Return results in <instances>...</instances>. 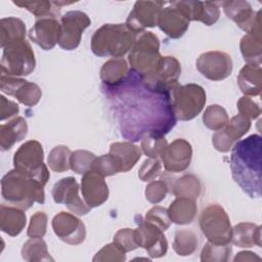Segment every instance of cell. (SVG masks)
Listing matches in <instances>:
<instances>
[{
    "instance_id": "2e32d148",
    "label": "cell",
    "mask_w": 262,
    "mask_h": 262,
    "mask_svg": "<svg viewBox=\"0 0 262 262\" xmlns=\"http://www.w3.org/2000/svg\"><path fill=\"white\" fill-rule=\"evenodd\" d=\"M251 128V120L238 114L228 120L227 124L217 130L212 136L214 147L221 152L229 151L233 144L238 141Z\"/></svg>"
},
{
    "instance_id": "74e56055",
    "label": "cell",
    "mask_w": 262,
    "mask_h": 262,
    "mask_svg": "<svg viewBox=\"0 0 262 262\" xmlns=\"http://www.w3.org/2000/svg\"><path fill=\"white\" fill-rule=\"evenodd\" d=\"M72 151L66 145H57L49 152L47 162L50 169L57 173H62L71 169L70 159Z\"/></svg>"
},
{
    "instance_id": "d590c367",
    "label": "cell",
    "mask_w": 262,
    "mask_h": 262,
    "mask_svg": "<svg viewBox=\"0 0 262 262\" xmlns=\"http://www.w3.org/2000/svg\"><path fill=\"white\" fill-rule=\"evenodd\" d=\"M198 235L189 229H180L175 232L173 249L179 256H189L198 249Z\"/></svg>"
},
{
    "instance_id": "bcb514c9",
    "label": "cell",
    "mask_w": 262,
    "mask_h": 262,
    "mask_svg": "<svg viewBox=\"0 0 262 262\" xmlns=\"http://www.w3.org/2000/svg\"><path fill=\"white\" fill-rule=\"evenodd\" d=\"M144 220L157 225L163 231L167 230L171 224V220L168 215V210L161 206H155L154 208H151L146 213Z\"/></svg>"
},
{
    "instance_id": "7dc6e473",
    "label": "cell",
    "mask_w": 262,
    "mask_h": 262,
    "mask_svg": "<svg viewBox=\"0 0 262 262\" xmlns=\"http://www.w3.org/2000/svg\"><path fill=\"white\" fill-rule=\"evenodd\" d=\"M47 215L43 211L36 212L32 217L27 234L30 237H43L46 233Z\"/></svg>"
},
{
    "instance_id": "60d3db41",
    "label": "cell",
    "mask_w": 262,
    "mask_h": 262,
    "mask_svg": "<svg viewBox=\"0 0 262 262\" xmlns=\"http://www.w3.org/2000/svg\"><path fill=\"white\" fill-rule=\"evenodd\" d=\"M95 159L96 157L94 154L88 150L78 149L73 151L71 155L70 167L77 174H85L91 170Z\"/></svg>"
},
{
    "instance_id": "277c9868",
    "label": "cell",
    "mask_w": 262,
    "mask_h": 262,
    "mask_svg": "<svg viewBox=\"0 0 262 262\" xmlns=\"http://www.w3.org/2000/svg\"><path fill=\"white\" fill-rule=\"evenodd\" d=\"M137 34L126 24H105L91 38V50L97 56L119 58L131 50Z\"/></svg>"
},
{
    "instance_id": "5b68a950",
    "label": "cell",
    "mask_w": 262,
    "mask_h": 262,
    "mask_svg": "<svg viewBox=\"0 0 262 262\" xmlns=\"http://www.w3.org/2000/svg\"><path fill=\"white\" fill-rule=\"evenodd\" d=\"M159 49L160 40L156 34L146 31L137 34L128 55L131 69L142 76L150 74L162 56Z\"/></svg>"
},
{
    "instance_id": "5bb4252c",
    "label": "cell",
    "mask_w": 262,
    "mask_h": 262,
    "mask_svg": "<svg viewBox=\"0 0 262 262\" xmlns=\"http://www.w3.org/2000/svg\"><path fill=\"white\" fill-rule=\"evenodd\" d=\"M52 198L56 204H64L68 209L79 216L86 215L91 208L79 196V184L74 177L58 180L52 188Z\"/></svg>"
},
{
    "instance_id": "8d00e7d4",
    "label": "cell",
    "mask_w": 262,
    "mask_h": 262,
    "mask_svg": "<svg viewBox=\"0 0 262 262\" xmlns=\"http://www.w3.org/2000/svg\"><path fill=\"white\" fill-rule=\"evenodd\" d=\"M13 4L26 8L32 12L37 19L43 17H55L59 13L60 7H58L54 2L50 1H13Z\"/></svg>"
},
{
    "instance_id": "9a60e30c",
    "label": "cell",
    "mask_w": 262,
    "mask_h": 262,
    "mask_svg": "<svg viewBox=\"0 0 262 262\" xmlns=\"http://www.w3.org/2000/svg\"><path fill=\"white\" fill-rule=\"evenodd\" d=\"M167 4L163 1H137L126 20L127 27L136 34L158 25L161 10Z\"/></svg>"
},
{
    "instance_id": "7c38bea8",
    "label": "cell",
    "mask_w": 262,
    "mask_h": 262,
    "mask_svg": "<svg viewBox=\"0 0 262 262\" xmlns=\"http://www.w3.org/2000/svg\"><path fill=\"white\" fill-rule=\"evenodd\" d=\"M136 222L138 227L135 229V238L138 247L145 249L151 258L165 256L168 250V242L164 231L141 217Z\"/></svg>"
},
{
    "instance_id": "f1b7e54d",
    "label": "cell",
    "mask_w": 262,
    "mask_h": 262,
    "mask_svg": "<svg viewBox=\"0 0 262 262\" xmlns=\"http://www.w3.org/2000/svg\"><path fill=\"white\" fill-rule=\"evenodd\" d=\"M167 210L171 222L178 225H185L194 220L198 207L194 200L187 198H176L170 204Z\"/></svg>"
},
{
    "instance_id": "816d5d0a",
    "label": "cell",
    "mask_w": 262,
    "mask_h": 262,
    "mask_svg": "<svg viewBox=\"0 0 262 262\" xmlns=\"http://www.w3.org/2000/svg\"><path fill=\"white\" fill-rule=\"evenodd\" d=\"M0 98H1V113H0L1 121L18 114V111H19L18 105L14 101H11L5 98L3 95H1Z\"/></svg>"
},
{
    "instance_id": "cb8c5ba5",
    "label": "cell",
    "mask_w": 262,
    "mask_h": 262,
    "mask_svg": "<svg viewBox=\"0 0 262 262\" xmlns=\"http://www.w3.org/2000/svg\"><path fill=\"white\" fill-rule=\"evenodd\" d=\"M162 179L166 182L169 191L176 198H187L195 201L201 194V181L192 174H184L179 178H173L170 174L164 173Z\"/></svg>"
},
{
    "instance_id": "ba28073f",
    "label": "cell",
    "mask_w": 262,
    "mask_h": 262,
    "mask_svg": "<svg viewBox=\"0 0 262 262\" xmlns=\"http://www.w3.org/2000/svg\"><path fill=\"white\" fill-rule=\"evenodd\" d=\"M44 151L42 144L37 140L25 142L15 151L13 157L14 168L25 172L42 183L46 184L50 178L49 171L43 163Z\"/></svg>"
},
{
    "instance_id": "f907efd6",
    "label": "cell",
    "mask_w": 262,
    "mask_h": 262,
    "mask_svg": "<svg viewBox=\"0 0 262 262\" xmlns=\"http://www.w3.org/2000/svg\"><path fill=\"white\" fill-rule=\"evenodd\" d=\"M237 110L238 113L245 117H247L248 119H257L260 114H261V110L259 107V105L249 96H243L238 99L237 103Z\"/></svg>"
},
{
    "instance_id": "603a6c76",
    "label": "cell",
    "mask_w": 262,
    "mask_h": 262,
    "mask_svg": "<svg viewBox=\"0 0 262 262\" xmlns=\"http://www.w3.org/2000/svg\"><path fill=\"white\" fill-rule=\"evenodd\" d=\"M180 74V63L174 56H161L154 71L143 78L151 85L169 87L178 83Z\"/></svg>"
},
{
    "instance_id": "7a4b0ae2",
    "label": "cell",
    "mask_w": 262,
    "mask_h": 262,
    "mask_svg": "<svg viewBox=\"0 0 262 262\" xmlns=\"http://www.w3.org/2000/svg\"><path fill=\"white\" fill-rule=\"evenodd\" d=\"M262 137L252 134L236 141L230 155V171L233 180L252 199L261 196Z\"/></svg>"
},
{
    "instance_id": "484cf974",
    "label": "cell",
    "mask_w": 262,
    "mask_h": 262,
    "mask_svg": "<svg viewBox=\"0 0 262 262\" xmlns=\"http://www.w3.org/2000/svg\"><path fill=\"white\" fill-rule=\"evenodd\" d=\"M27 223V217L23 209L15 206H0V228L10 236L18 235Z\"/></svg>"
},
{
    "instance_id": "52a82bcc",
    "label": "cell",
    "mask_w": 262,
    "mask_h": 262,
    "mask_svg": "<svg viewBox=\"0 0 262 262\" xmlns=\"http://www.w3.org/2000/svg\"><path fill=\"white\" fill-rule=\"evenodd\" d=\"M36 66L34 51L26 40L14 41L3 48L1 71L3 75L11 77L28 76Z\"/></svg>"
},
{
    "instance_id": "ab89813d",
    "label": "cell",
    "mask_w": 262,
    "mask_h": 262,
    "mask_svg": "<svg viewBox=\"0 0 262 262\" xmlns=\"http://www.w3.org/2000/svg\"><path fill=\"white\" fill-rule=\"evenodd\" d=\"M232 248L228 245H215L208 242L201 253L202 261H228Z\"/></svg>"
},
{
    "instance_id": "9c48e42d",
    "label": "cell",
    "mask_w": 262,
    "mask_h": 262,
    "mask_svg": "<svg viewBox=\"0 0 262 262\" xmlns=\"http://www.w3.org/2000/svg\"><path fill=\"white\" fill-rule=\"evenodd\" d=\"M206 92L198 84L178 85L173 95V108L177 120L189 121L195 118L204 108Z\"/></svg>"
},
{
    "instance_id": "f6af8a7d",
    "label": "cell",
    "mask_w": 262,
    "mask_h": 262,
    "mask_svg": "<svg viewBox=\"0 0 262 262\" xmlns=\"http://www.w3.org/2000/svg\"><path fill=\"white\" fill-rule=\"evenodd\" d=\"M162 174V164L158 158H149L141 165L138 177L142 181H152Z\"/></svg>"
},
{
    "instance_id": "30bf717a",
    "label": "cell",
    "mask_w": 262,
    "mask_h": 262,
    "mask_svg": "<svg viewBox=\"0 0 262 262\" xmlns=\"http://www.w3.org/2000/svg\"><path fill=\"white\" fill-rule=\"evenodd\" d=\"M168 5L161 10L157 26L170 38L178 39L189 27L190 15L187 1L168 2Z\"/></svg>"
},
{
    "instance_id": "ee69618b",
    "label": "cell",
    "mask_w": 262,
    "mask_h": 262,
    "mask_svg": "<svg viewBox=\"0 0 262 262\" xmlns=\"http://www.w3.org/2000/svg\"><path fill=\"white\" fill-rule=\"evenodd\" d=\"M93 261H125L126 252L115 242L105 245L92 259Z\"/></svg>"
},
{
    "instance_id": "7402d4cb",
    "label": "cell",
    "mask_w": 262,
    "mask_h": 262,
    "mask_svg": "<svg viewBox=\"0 0 262 262\" xmlns=\"http://www.w3.org/2000/svg\"><path fill=\"white\" fill-rule=\"evenodd\" d=\"M60 24L55 17L38 18L29 32L30 39L44 50H51L59 41Z\"/></svg>"
},
{
    "instance_id": "ac0fdd59",
    "label": "cell",
    "mask_w": 262,
    "mask_h": 262,
    "mask_svg": "<svg viewBox=\"0 0 262 262\" xmlns=\"http://www.w3.org/2000/svg\"><path fill=\"white\" fill-rule=\"evenodd\" d=\"M54 233L63 242L70 245H79L85 241V224L75 215L67 212H59L52 219Z\"/></svg>"
},
{
    "instance_id": "7bdbcfd3",
    "label": "cell",
    "mask_w": 262,
    "mask_h": 262,
    "mask_svg": "<svg viewBox=\"0 0 262 262\" xmlns=\"http://www.w3.org/2000/svg\"><path fill=\"white\" fill-rule=\"evenodd\" d=\"M91 170L97 172L98 174L102 175L103 177L105 176H112L114 174H117L120 171V167L113 158L112 155H102L98 158L95 159L93 162Z\"/></svg>"
},
{
    "instance_id": "8fae6325",
    "label": "cell",
    "mask_w": 262,
    "mask_h": 262,
    "mask_svg": "<svg viewBox=\"0 0 262 262\" xmlns=\"http://www.w3.org/2000/svg\"><path fill=\"white\" fill-rule=\"evenodd\" d=\"M89 16L79 10H71L60 18V38L58 45L64 50L76 49L81 42L82 34L90 26Z\"/></svg>"
},
{
    "instance_id": "44dd1931",
    "label": "cell",
    "mask_w": 262,
    "mask_h": 262,
    "mask_svg": "<svg viewBox=\"0 0 262 262\" xmlns=\"http://www.w3.org/2000/svg\"><path fill=\"white\" fill-rule=\"evenodd\" d=\"M81 191L83 200L90 208L101 206L108 198V186L104 177L93 170L83 174Z\"/></svg>"
},
{
    "instance_id": "4fadbf2b",
    "label": "cell",
    "mask_w": 262,
    "mask_h": 262,
    "mask_svg": "<svg viewBox=\"0 0 262 262\" xmlns=\"http://www.w3.org/2000/svg\"><path fill=\"white\" fill-rule=\"evenodd\" d=\"M198 71L211 81H221L226 79L232 72L231 56L223 51H208L196 59Z\"/></svg>"
},
{
    "instance_id": "4316f807",
    "label": "cell",
    "mask_w": 262,
    "mask_h": 262,
    "mask_svg": "<svg viewBox=\"0 0 262 262\" xmlns=\"http://www.w3.org/2000/svg\"><path fill=\"white\" fill-rule=\"evenodd\" d=\"M242 55L247 63L261 64L262 57V38L261 24H258L252 31L247 33L239 44Z\"/></svg>"
},
{
    "instance_id": "c3c4849f",
    "label": "cell",
    "mask_w": 262,
    "mask_h": 262,
    "mask_svg": "<svg viewBox=\"0 0 262 262\" xmlns=\"http://www.w3.org/2000/svg\"><path fill=\"white\" fill-rule=\"evenodd\" d=\"M169 191L166 182L161 180L151 181L145 188V198L151 204H158L162 202L165 198L167 192Z\"/></svg>"
},
{
    "instance_id": "e575fe53",
    "label": "cell",
    "mask_w": 262,
    "mask_h": 262,
    "mask_svg": "<svg viewBox=\"0 0 262 262\" xmlns=\"http://www.w3.org/2000/svg\"><path fill=\"white\" fill-rule=\"evenodd\" d=\"M23 259L29 262L32 261H53V258L49 255L46 243L42 237H31L24 244L21 249Z\"/></svg>"
},
{
    "instance_id": "f546056e",
    "label": "cell",
    "mask_w": 262,
    "mask_h": 262,
    "mask_svg": "<svg viewBox=\"0 0 262 262\" xmlns=\"http://www.w3.org/2000/svg\"><path fill=\"white\" fill-rule=\"evenodd\" d=\"M28 133L27 121L21 117H16L7 124L0 126V145L2 150L12 147L15 142L23 140Z\"/></svg>"
},
{
    "instance_id": "681fc988",
    "label": "cell",
    "mask_w": 262,
    "mask_h": 262,
    "mask_svg": "<svg viewBox=\"0 0 262 262\" xmlns=\"http://www.w3.org/2000/svg\"><path fill=\"white\" fill-rule=\"evenodd\" d=\"M114 242L117 243L126 253L138 248L135 238V229L122 228L118 230L114 236Z\"/></svg>"
},
{
    "instance_id": "1f68e13d",
    "label": "cell",
    "mask_w": 262,
    "mask_h": 262,
    "mask_svg": "<svg viewBox=\"0 0 262 262\" xmlns=\"http://www.w3.org/2000/svg\"><path fill=\"white\" fill-rule=\"evenodd\" d=\"M190 20H196L206 26L214 25L220 15L218 3L210 1H187Z\"/></svg>"
},
{
    "instance_id": "836d02e7",
    "label": "cell",
    "mask_w": 262,
    "mask_h": 262,
    "mask_svg": "<svg viewBox=\"0 0 262 262\" xmlns=\"http://www.w3.org/2000/svg\"><path fill=\"white\" fill-rule=\"evenodd\" d=\"M0 28L2 48L14 41L23 40L26 37V26L19 18L13 16L2 18L0 21Z\"/></svg>"
},
{
    "instance_id": "d6986e66",
    "label": "cell",
    "mask_w": 262,
    "mask_h": 262,
    "mask_svg": "<svg viewBox=\"0 0 262 262\" xmlns=\"http://www.w3.org/2000/svg\"><path fill=\"white\" fill-rule=\"evenodd\" d=\"M191 157L192 148L190 143L185 139L178 138L166 146L161 155V160L167 172L178 173L188 168Z\"/></svg>"
},
{
    "instance_id": "ffe728a7",
    "label": "cell",
    "mask_w": 262,
    "mask_h": 262,
    "mask_svg": "<svg viewBox=\"0 0 262 262\" xmlns=\"http://www.w3.org/2000/svg\"><path fill=\"white\" fill-rule=\"evenodd\" d=\"M221 5L227 17L233 20L246 33H249L258 24H261V10L254 11L247 1H224L221 2Z\"/></svg>"
},
{
    "instance_id": "8992f818",
    "label": "cell",
    "mask_w": 262,
    "mask_h": 262,
    "mask_svg": "<svg viewBox=\"0 0 262 262\" xmlns=\"http://www.w3.org/2000/svg\"><path fill=\"white\" fill-rule=\"evenodd\" d=\"M200 228L208 242L215 245L231 243L232 227L226 211L218 204H209L200 216Z\"/></svg>"
},
{
    "instance_id": "6da1fadb",
    "label": "cell",
    "mask_w": 262,
    "mask_h": 262,
    "mask_svg": "<svg viewBox=\"0 0 262 262\" xmlns=\"http://www.w3.org/2000/svg\"><path fill=\"white\" fill-rule=\"evenodd\" d=\"M178 85H151L130 69L120 83L101 89L121 136L137 142L148 134L165 136L176 125L173 95Z\"/></svg>"
},
{
    "instance_id": "e0dca14e",
    "label": "cell",
    "mask_w": 262,
    "mask_h": 262,
    "mask_svg": "<svg viewBox=\"0 0 262 262\" xmlns=\"http://www.w3.org/2000/svg\"><path fill=\"white\" fill-rule=\"evenodd\" d=\"M0 89L8 95L14 96L20 103L27 106L36 105L42 96V91L37 84L3 74L0 79Z\"/></svg>"
},
{
    "instance_id": "f5cc1de1",
    "label": "cell",
    "mask_w": 262,
    "mask_h": 262,
    "mask_svg": "<svg viewBox=\"0 0 262 262\" xmlns=\"http://www.w3.org/2000/svg\"><path fill=\"white\" fill-rule=\"evenodd\" d=\"M255 260H260V257L256 255L253 252L249 251H243L237 253V255L233 258V261H255Z\"/></svg>"
},
{
    "instance_id": "3957f363",
    "label": "cell",
    "mask_w": 262,
    "mask_h": 262,
    "mask_svg": "<svg viewBox=\"0 0 262 262\" xmlns=\"http://www.w3.org/2000/svg\"><path fill=\"white\" fill-rule=\"evenodd\" d=\"M44 186L45 184L35 177L15 168L6 173L1 180L3 199L11 206L23 210L31 208L34 203H44Z\"/></svg>"
},
{
    "instance_id": "f35d334b",
    "label": "cell",
    "mask_w": 262,
    "mask_h": 262,
    "mask_svg": "<svg viewBox=\"0 0 262 262\" xmlns=\"http://www.w3.org/2000/svg\"><path fill=\"white\" fill-rule=\"evenodd\" d=\"M228 120L227 112L224 107L218 104L209 105L203 115L204 124L213 131L222 129L227 124Z\"/></svg>"
},
{
    "instance_id": "83f0119b",
    "label": "cell",
    "mask_w": 262,
    "mask_h": 262,
    "mask_svg": "<svg viewBox=\"0 0 262 262\" xmlns=\"http://www.w3.org/2000/svg\"><path fill=\"white\" fill-rule=\"evenodd\" d=\"M262 71L257 64H245L237 76V84L246 96H257L261 93Z\"/></svg>"
},
{
    "instance_id": "d6a6232c",
    "label": "cell",
    "mask_w": 262,
    "mask_h": 262,
    "mask_svg": "<svg viewBox=\"0 0 262 262\" xmlns=\"http://www.w3.org/2000/svg\"><path fill=\"white\" fill-rule=\"evenodd\" d=\"M127 61L123 57L112 58L103 63L100 70V80L104 86H113L120 83L128 73Z\"/></svg>"
},
{
    "instance_id": "4dcf8cb0",
    "label": "cell",
    "mask_w": 262,
    "mask_h": 262,
    "mask_svg": "<svg viewBox=\"0 0 262 262\" xmlns=\"http://www.w3.org/2000/svg\"><path fill=\"white\" fill-rule=\"evenodd\" d=\"M231 242L241 248L261 247V226L251 222H241L232 228Z\"/></svg>"
},
{
    "instance_id": "b9f144b4",
    "label": "cell",
    "mask_w": 262,
    "mask_h": 262,
    "mask_svg": "<svg viewBox=\"0 0 262 262\" xmlns=\"http://www.w3.org/2000/svg\"><path fill=\"white\" fill-rule=\"evenodd\" d=\"M141 150L148 158H159L163 154L164 149L168 145L165 136L148 134L145 135L141 140Z\"/></svg>"
},
{
    "instance_id": "d4e9b609",
    "label": "cell",
    "mask_w": 262,
    "mask_h": 262,
    "mask_svg": "<svg viewBox=\"0 0 262 262\" xmlns=\"http://www.w3.org/2000/svg\"><path fill=\"white\" fill-rule=\"evenodd\" d=\"M108 154L113 156L119 165L121 172H128L138 162L142 150L139 148V146L133 144L132 142L124 141L112 143Z\"/></svg>"
}]
</instances>
